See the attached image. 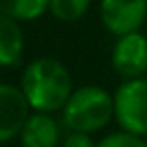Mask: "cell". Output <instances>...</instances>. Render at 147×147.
Returning a JSON list of instances; mask_svg holds the SVG:
<instances>
[{
    "instance_id": "obj_12",
    "label": "cell",
    "mask_w": 147,
    "mask_h": 147,
    "mask_svg": "<svg viewBox=\"0 0 147 147\" xmlns=\"http://www.w3.org/2000/svg\"><path fill=\"white\" fill-rule=\"evenodd\" d=\"M63 147H97V143L93 141V137L85 131H71L65 141H63Z\"/></svg>"
},
{
    "instance_id": "obj_11",
    "label": "cell",
    "mask_w": 147,
    "mask_h": 147,
    "mask_svg": "<svg viewBox=\"0 0 147 147\" xmlns=\"http://www.w3.org/2000/svg\"><path fill=\"white\" fill-rule=\"evenodd\" d=\"M97 147H147V143L143 141V135H135L129 131H117V133H109L107 137H103Z\"/></svg>"
},
{
    "instance_id": "obj_9",
    "label": "cell",
    "mask_w": 147,
    "mask_h": 147,
    "mask_svg": "<svg viewBox=\"0 0 147 147\" xmlns=\"http://www.w3.org/2000/svg\"><path fill=\"white\" fill-rule=\"evenodd\" d=\"M49 2L51 0H0V12L18 22L36 20L49 10Z\"/></svg>"
},
{
    "instance_id": "obj_6",
    "label": "cell",
    "mask_w": 147,
    "mask_h": 147,
    "mask_svg": "<svg viewBox=\"0 0 147 147\" xmlns=\"http://www.w3.org/2000/svg\"><path fill=\"white\" fill-rule=\"evenodd\" d=\"M28 109L30 105L20 87L0 83V143H6L20 133Z\"/></svg>"
},
{
    "instance_id": "obj_7",
    "label": "cell",
    "mask_w": 147,
    "mask_h": 147,
    "mask_svg": "<svg viewBox=\"0 0 147 147\" xmlns=\"http://www.w3.org/2000/svg\"><path fill=\"white\" fill-rule=\"evenodd\" d=\"M18 137L22 147H57L61 139V129L51 113L34 111L26 117Z\"/></svg>"
},
{
    "instance_id": "obj_10",
    "label": "cell",
    "mask_w": 147,
    "mask_h": 147,
    "mask_svg": "<svg viewBox=\"0 0 147 147\" xmlns=\"http://www.w3.org/2000/svg\"><path fill=\"white\" fill-rule=\"evenodd\" d=\"M91 6V0H51L49 10L61 22H75L85 16Z\"/></svg>"
},
{
    "instance_id": "obj_5",
    "label": "cell",
    "mask_w": 147,
    "mask_h": 147,
    "mask_svg": "<svg viewBox=\"0 0 147 147\" xmlns=\"http://www.w3.org/2000/svg\"><path fill=\"white\" fill-rule=\"evenodd\" d=\"M111 63L113 69L125 79L141 77L147 73V38L139 30L121 34L113 47Z\"/></svg>"
},
{
    "instance_id": "obj_2",
    "label": "cell",
    "mask_w": 147,
    "mask_h": 147,
    "mask_svg": "<svg viewBox=\"0 0 147 147\" xmlns=\"http://www.w3.org/2000/svg\"><path fill=\"white\" fill-rule=\"evenodd\" d=\"M111 117H115L113 97L95 85L75 89L63 107V119L71 131H99L111 121Z\"/></svg>"
},
{
    "instance_id": "obj_8",
    "label": "cell",
    "mask_w": 147,
    "mask_h": 147,
    "mask_svg": "<svg viewBox=\"0 0 147 147\" xmlns=\"http://www.w3.org/2000/svg\"><path fill=\"white\" fill-rule=\"evenodd\" d=\"M24 51V36L18 20L0 12V67H12L20 61Z\"/></svg>"
},
{
    "instance_id": "obj_3",
    "label": "cell",
    "mask_w": 147,
    "mask_h": 147,
    "mask_svg": "<svg viewBox=\"0 0 147 147\" xmlns=\"http://www.w3.org/2000/svg\"><path fill=\"white\" fill-rule=\"evenodd\" d=\"M115 119L123 131L147 135V79H127L113 95Z\"/></svg>"
},
{
    "instance_id": "obj_1",
    "label": "cell",
    "mask_w": 147,
    "mask_h": 147,
    "mask_svg": "<svg viewBox=\"0 0 147 147\" xmlns=\"http://www.w3.org/2000/svg\"><path fill=\"white\" fill-rule=\"evenodd\" d=\"M20 89L30 109L55 113L63 111L67 105L73 93V79L61 61L36 59L24 69L20 77Z\"/></svg>"
},
{
    "instance_id": "obj_4",
    "label": "cell",
    "mask_w": 147,
    "mask_h": 147,
    "mask_svg": "<svg viewBox=\"0 0 147 147\" xmlns=\"http://www.w3.org/2000/svg\"><path fill=\"white\" fill-rule=\"evenodd\" d=\"M147 16V0H101V20L115 34L139 30Z\"/></svg>"
}]
</instances>
